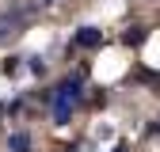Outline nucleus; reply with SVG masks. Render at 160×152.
I'll return each mask as SVG.
<instances>
[{
    "label": "nucleus",
    "instance_id": "f257e3e1",
    "mask_svg": "<svg viewBox=\"0 0 160 152\" xmlns=\"http://www.w3.org/2000/svg\"><path fill=\"white\" fill-rule=\"evenodd\" d=\"M76 107H80V84L69 80V84H61V88L53 91V107H50V114H53L57 126H65L72 114H76Z\"/></svg>",
    "mask_w": 160,
    "mask_h": 152
},
{
    "label": "nucleus",
    "instance_id": "f03ea898",
    "mask_svg": "<svg viewBox=\"0 0 160 152\" xmlns=\"http://www.w3.org/2000/svg\"><path fill=\"white\" fill-rule=\"evenodd\" d=\"M23 31V15L19 12H0V42H8Z\"/></svg>",
    "mask_w": 160,
    "mask_h": 152
},
{
    "label": "nucleus",
    "instance_id": "7ed1b4c3",
    "mask_svg": "<svg viewBox=\"0 0 160 152\" xmlns=\"http://www.w3.org/2000/svg\"><path fill=\"white\" fill-rule=\"evenodd\" d=\"M8 148L12 152H31V137H27V133H12V137H8Z\"/></svg>",
    "mask_w": 160,
    "mask_h": 152
},
{
    "label": "nucleus",
    "instance_id": "20e7f679",
    "mask_svg": "<svg viewBox=\"0 0 160 152\" xmlns=\"http://www.w3.org/2000/svg\"><path fill=\"white\" fill-rule=\"evenodd\" d=\"M76 42H80V46H99V31H92V27H84V31L76 34Z\"/></svg>",
    "mask_w": 160,
    "mask_h": 152
},
{
    "label": "nucleus",
    "instance_id": "39448f33",
    "mask_svg": "<svg viewBox=\"0 0 160 152\" xmlns=\"http://www.w3.org/2000/svg\"><path fill=\"white\" fill-rule=\"evenodd\" d=\"M34 8H53V4H61V0H31Z\"/></svg>",
    "mask_w": 160,
    "mask_h": 152
},
{
    "label": "nucleus",
    "instance_id": "423d86ee",
    "mask_svg": "<svg viewBox=\"0 0 160 152\" xmlns=\"http://www.w3.org/2000/svg\"><path fill=\"white\" fill-rule=\"evenodd\" d=\"M111 152H126V145H118V148H111Z\"/></svg>",
    "mask_w": 160,
    "mask_h": 152
}]
</instances>
